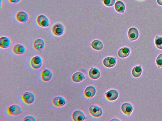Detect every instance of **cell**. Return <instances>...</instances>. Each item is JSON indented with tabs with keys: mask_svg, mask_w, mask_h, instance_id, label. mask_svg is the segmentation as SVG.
Returning <instances> with one entry per match:
<instances>
[{
	"mask_svg": "<svg viewBox=\"0 0 162 121\" xmlns=\"http://www.w3.org/2000/svg\"><path fill=\"white\" fill-rule=\"evenodd\" d=\"M155 44L158 48L162 50V37L156 36L155 38Z\"/></svg>",
	"mask_w": 162,
	"mask_h": 121,
	"instance_id": "cell-25",
	"label": "cell"
},
{
	"mask_svg": "<svg viewBox=\"0 0 162 121\" xmlns=\"http://www.w3.org/2000/svg\"><path fill=\"white\" fill-rule=\"evenodd\" d=\"M90 46L94 49L97 51H101L104 48V45L102 41L99 40H94L90 44Z\"/></svg>",
	"mask_w": 162,
	"mask_h": 121,
	"instance_id": "cell-21",
	"label": "cell"
},
{
	"mask_svg": "<svg viewBox=\"0 0 162 121\" xmlns=\"http://www.w3.org/2000/svg\"><path fill=\"white\" fill-rule=\"evenodd\" d=\"M13 52L18 55H21L24 54L26 51V48L23 45L18 44L14 45L12 49Z\"/></svg>",
	"mask_w": 162,
	"mask_h": 121,
	"instance_id": "cell-9",
	"label": "cell"
},
{
	"mask_svg": "<svg viewBox=\"0 0 162 121\" xmlns=\"http://www.w3.org/2000/svg\"><path fill=\"white\" fill-rule=\"evenodd\" d=\"M53 75V72L50 70L45 68L42 70L41 73V77L42 81L48 82L52 79Z\"/></svg>",
	"mask_w": 162,
	"mask_h": 121,
	"instance_id": "cell-10",
	"label": "cell"
},
{
	"mask_svg": "<svg viewBox=\"0 0 162 121\" xmlns=\"http://www.w3.org/2000/svg\"><path fill=\"white\" fill-rule=\"evenodd\" d=\"M89 112L92 116L96 118L100 117L103 114L102 109L99 106L96 105L91 106L89 109Z\"/></svg>",
	"mask_w": 162,
	"mask_h": 121,
	"instance_id": "cell-7",
	"label": "cell"
},
{
	"mask_svg": "<svg viewBox=\"0 0 162 121\" xmlns=\"http://www.w3.org/2000/svg\"><path fill=\"white\" fill-rule=\"evenodd\" d=\"M96 93V88L93 86H89L87 87L84 92V95L86 98L89 99L93 97Z\"/></svg>",
	"mask_w": 162,
	"mask_h": 121,
	"instance_id": "cell-15",
	"label": "cell"
},
{
	"mask_svg": "<svg viewBox=\"0 0 162 121\" xmlns=\"http://www.w3.org/2000/svg\"><path fill=\"white\" fill-rule=\"evenodd\" d=\"M7 112L10 115L16 116L21 114L23 111L19 105L14 104L8 107L7 109Z\"/></svg>",
	"mask_w": 162,
	"mask_h": 121,
	"instance_id": "cell-5",
	"label": "cell"
},
{
	"mask_svg": "<svg viewBox=\"0 0 162 121\" xmlns=\"http://www.w3.org/2000/svg\"><path fill=\"white\" fill-rule=\"evenodd\" d=\"M142 72V69L141 66H137L133 68L132 71V74L134 77L137 78L141 76Z\"/></svg>",
	"mask_w": 162,
	"mask_h": 121,
	"instance_id": "cell-24",
	"label": "cell"
},
{
	"mask_svg": "<svg viewBox=\"0 0 162 121\" xmlns=\"http://www.w3.org/2000/svg\"><path fill=\"white\" fill-rule=\"evenodd\" d=\"M116 0H102L105 5L108 7H112L114 5Z\"/></svg>",
	"mask_w": 162,
	"mask_h": 121,
	"instance_id": "cell-26",
	"label": "cell"
},
{
	"mask_svg": "<svg viewBox=\"0 0 162 121\" xmlns=\"http://www.w3.org/2000/svg\"><path fill=\"white\" fill-rule=\"evenodd\" d=\"M121 109L124 114L129 115L133 112V107L130 103H125L122 105Z\"/></svg>",
	"mask_w": 162,
	"mask_h": 121,
	"instance_id": "cell-18",
	"label": "cell"
},
{
	"mask_svg": "<svg viewBox=\"0 0 162 121\" xmlns=\"http://www.w3.org/2000/svg\"><path fill=\"white\" fill-rule=\"evenodd\" d=\"M116 11L120 13H124L125 10V6L124 3L121 1H117L114 6Z\"/></svg>",
	"mask_w": 162,
	"mask_h": 121,
	"instance_id": "cell-23",
	"label": "cell"
},
{
	"mask_svg": "<svg viewBox=\"0 0 162 121\" xmlns=\"http://www.w3.org/2000/svg\"><path fill=\"white\" fill-rule=\"evenodd\" d=\"M89 75L91 79L97 80L100 78L101 74L100 71L98 69L92 68L89 70Z\"/></svg>",
	"mask_w": 162,
	"mask_h": 121,
	"instance_id": "cell-19",
	"label": "cell"
},
{
	"mask_svg": "<svg viewBox=\"0 0 162 121\" xmlns=\"http://www.w3.org/2000/svg\"><path fill=\"white\" fill-rule=\"evenodd\" d=\"M156 64L159 67H162V53L160 54L156 59Z\"/></svg>",
	"mask_w": 162,
	"mask_h": 121,
	"instance_id": "cell-27",
	"label": "cell"
},
{
	"mask_svg": "<svg viewBox=\"0 0 162 121\" xmlns=\"http://www.w3.org/2000/svg\"><path fill=\"white\" fill-rule=\"evenodd\" d=\"M130 54V50L127 47H123L120 48L118 51V55L121 58L127 57Z\"/></svg>",
	"mask_w": 162,
	"mask_h": 121,
	"instance_id": "cell-22",
	"label": "cell"
},
{
	"mask_svg": "<svg viewBox=\"0 0 162 121\" xmlns=\"http://www.w3.org/2000/svg\"><path fill=\"white\" fill-rule=\"evenodd\" d=\"M2 0H1V9L2 7Z\"/></svg>",
	"mask_w": 162,
	"mask_h": 121,
	"instance_id": "cell-32",
	"label": "cell"
},
{
	"mask_svg": "<svg viewBox=\"0 0 162 121\" xmlns=\"http://www.w3.org/2000/svg\"><path fill=\"white\" fill-rule=\"evenodd\" d=\"M36 118L34 116L28 115L25 117L23 119V121H35Z\"/></svg>",
	"mask_w": 162,
	"mask_h": 121,
	"instance_id": "cell-28",
	"label": "cell"
},
{
	"mask_svg": "<svg viewBox=\"0 0 162 121\" xmlns=\"http://www.w3.org/2000/svg\"><path fill=\"white\" fill-rule=\"evenodd\" d=\"M117 63V59L113 57H107L103 60V64L108 68H112L114 67Z\"/></svg>",
	"mask_w": 162,
	"mask_h": 121,
	"instance_id": "cell-13",
	"label": "cell"
},
{
	"mask_svg": "<svg viewBox=\"0 0 162 121\" xmlns=\"http://www.w3.org/2000/svg\"><path fill=\"white\" fill-rule=\"evenodd\" d=\"M15 17L17 21L23 24L26 23L29 19V14L26 12L23 11L17 12Z\"/></svg>",
	"mask_w": 162,
	"mask_h": 121,
	"instance_id": "cell-6",
	"label": "cell"
},
{
	"mask_svg": "<svg viewBox=\"0 0 162 121\" xmlns=\"http://www.w3.org/2000/svg\"><path fill=\"white\" fill-rule=\"evenodd\" d=\"M128 36L129 40L131 41L136 40L139 36L138 30L134 27L129 28L128 32Z\"/></svg>",
	"mask_w": 162,
	"mask_h": 121,
	"instance_id": "cell-14",
	"label": "cell"
},
{
	"mask_svg": "<svg viewBox=\"0 0 162 121\" xmlns=\"http://www.w3.org/2000/svg\"><path fill=\"white\" fill-rule=\"evenodd\" d=\"M36 22L39 26L43 28H47L50 25L49 18L44 14H40L36 18Z\"/></svg>",
	"mask_w": 162,
	"mask_h": 121,
	"instance_id": "cell-4",
	"label": "cell"
},
{
	"mask_svg": "<svg viewBox=\"0 0 162 121\" xmlns=\"http://www.w3.org/2000/svg\"><path fill=\"white\" fill-rule=\"evenodd\" d=\"M53 104L57 107H61L65 105L67 101L65 98L61 96H57L53 98L52 101Z\"/></svg>",
	"mask_w": 162,
	"mask_h": 121,
	"instance_id": "cell-11",
	"label": "cell"
},
{
	"mask_svg": "<svg viewBox=\"0 0 162 121\" xmlns=\"http://www.w3.org/2000/svg\"><path fill=\"white\" fill-rule=\"evenodd\" d=\"M113 120H114V121H120V120L119 119H117V118H114L113 119H112V120H111V121H113Z\"/></svg>",
	"mask_w": 162,
	"mask_h": 121,
	"instance_id": "cell-31",
	"label": "cell"
},
{
	"mask_svg": "<svg viewBox=\"0 0 162 121\" xmlns=\"http://www.w3.org/2000/svg\"><path fill=\"white\" fill-rule=\"evenodd\" d=\"M140 1H142V0H140Z\"/></svg>",
	"mask_w": 162,
	"mask_h": 121,
	"instance_id": "cell-33",
	"label": "cell"
},
{
	"mask_svg": "<svg viewBox=\"0 0 162 121\" xmlns=\"http://www.w3.org/2000/svg\"><path fill=\"white\" fill-rule=\"evenodd\" d=\"M22 0H8L9 2L12 4H17L20 3Z\"/></svg>",
	"mask_w": 162,
	"mask_h": 121,
	"instance_id": "cell-29",
	"label": "cell"
},
{
	"mask_svg": "<svg viewBox=\"0 0 162 121\" xmlns=\"http://www.w3.org/2000/svg\"><path fill=\"white\" fill-rule=\"evenodd\" d=\"M21 98L23 101L27 105L33 104L35 102L36 99L34 94L29 91L23 93L21 95Z\"/></svg>",
	"mask_w": 162,
	"mask_h": 121,
	"instance_id": "cell-3",
	"label": "cell"
},
{
	"mask_svg": "<svg viewBox=\"0 0 162 121\" xmlns=\"http://www.w3.org/2000/svg\"><path fill=\"white\" fill-rule=\"evenodd\" d=\"M43 60L42 56L40 55H36L32 57L30 60V65L32 68L39 70L42 66Z\"/></svg>",
	"mask_w": 162,
	"mask_h": 121,
	"instance_id": "cell-2",
	"label": "cell"
},
{
	"mask_svg": "<svg viewBox=\"0 0 162 121\" xmlns=\"http://www.w3.org/2000/svg\"><path fill=\"white\" fill-rule=\"evenodd\" d=\"M107 99L110 101L116 100L118 98L119 93L118 91L115 89H112L108 91L106 94Z\"/></svg>",
	"mask_w": 162,
	"mask_h": 121,
	"instance_id": "cell-16",
	"label": "cell"
},
{
	"mask_svg": "<svg viewBox=\"0 0 162 121\" xmlns=\"http://www.w3.org/2000/svg\"><path fill=\"white\" fill-rule=\"evenodd\" d=\"M72 119L75 121H83L86 119V115L82 111L77 110L74 112L72 115Z\"/></svg>",
	"mask_w": 162,
	"mask_h": 121,
	"instance_id": "cell-17",
	"label": "cell"
},
{
	"mask_svg": "<svg viewBox=\"0 0 162 121\" xmlns=\"http://www.w3.org/2000/svg\"><path fill=\"white\" fill-rule=\"evenodd\" d=\"M65 27L61 22H57L54 24L52 27L51 31L52 34L56 37L63 36L65 32Z\"/></svg>",
	"mask_w": 162,
	"mask_h": 121,
	"instance_id": "cell-1",
	"label": "cell"
},
{
	"mask_svg": "<svg viewBox=\"0 0 162 121\" xmlns=\"http://www.w3.org/2000/svg\"><path fill=\"white\" fill-rule=\"evenodd\" d=\"M157 2L159 5L162 6V0H157Z\"/></svg>",
	"mask_w": 162,
	"mask_h": 121,
	"instance_id": "cell-30",
	"label": "cell"
},
{
	"mask_svg": "<svg viewBox=\"0 0 162 121\" xmlns=\"http://www.w3.org/2000/svg\"><path fill=\"white\" fill-rule=\"evenodd\" d=\"M86 78L84 74L82 72H78L74 73L72 76V81L75 83L82 81Z\"/></svg>",
	"mask_w": 162,
	"mask_h": 121,
	"instance_id": "cell-20",
	"label": "cell"
},
{
	"mask_svg": "<svg viewBox=\"0 0 162 121\" xmlns=\"http://www.w3.org/2000/svg\"><path fill=\"white\" fill-rule=\"evenodd\" d=\"M45 42L42 39L38 38L34 41L33 43L34 49L39 52H42L45 47Z\"/></svg>",
	"mask_w": 162,
	"mask_h": 121,
	"instance_id": "cell-8",
	"label": "cell"
},
{
	"mask_svg": "<svg viewBox=\"0 0 162 121\" xmlns=\"http://www.w3.org/2000/svg\"><path fill=\"white\" fill-rule=\"evenodd\" d=\"M12 44L11 39L6 36L0 38V47L2 49H7L9 48Z\"/></svg>",
	"mask_w": 162,
	"mask_h": 121,
	"instance_id": "cell-12",
	"label": "cell"
}]
</instances>
